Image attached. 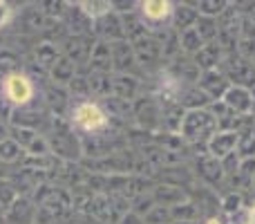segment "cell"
<instances>
[{"instance_id":"cell-14","label":"cell","mask_w":255,"mask_h":224,"mask_svg":"<svg viewBox=\"0 0 255 224\" xmlns=\"http://www.w3.org/2000/svg\"><path fill=\"white\" fill-rule=\"evenodd\" d=\"M16 198H18V193H16V189H13L11 182H9V180H0V207L7 209Z\"/></svg>"},{"instance_id":"cell-5","label":"cell","mask_w":255,"mask_h":224,"mask_svg":"<svg viewBox=\"0 0 255 224\" xmlns=\"http://www.w3.org/2000/svg\"><path fill=\"white\" fill-rule=\"evenodd\" d=\"M38 207L31 198L18 195L7 209H4V224H36Z\"/></svg>"},{"instance_id":"cell-7","label":"cell","mask_w":255,"mask_h":224,"mask_svg":"<svg viewBox=\"0 0 255 224\" xmlns=\"http://www.w3.org/2000/svg\"><path fill=\"white\" fill-rule=\"evenodd\" d=\"M63 56H67L74 65H79V63H90V54H92V45L85 43L83 36H67L65 40H63Z\"/></svg>"},{"instance_id":"cell-13","label":"cell","mask_w":255,"mask_h":224,"mask_svg":"<svg viewBox=\"0 0 255 224\" xmlns=\"http://www.w3.org/2000/svg\"><path fill=\"white\" fill-rule=\"evenodd\" d=\"M170 13V4L168 2H159V0H150V2H143V16L148 20H161Z\"/></svg>"},{"instance_id":"cell-9","label":"cell","mask_w":255,"mask_h":224,"mask_svg":"<svg viewBox=\"0 0 255 224\" xmlns=\"http://www.w3.org/2000/svg\"><path fill=\"white\" fill-rule=\"evenodd\" d=\"M25 159H27V153L11 139V137H7L4 141H0V162L2 164H7L9 168L16 171V168H22Z\"/></svg>"},{"instance_id":"cell-4","label":"cell","mask_w":255,"mask_h":224,"mask_svg":"<svg viewBox=\"0 0 255 224\" xmlns=\"http://www.w3.org/2000/svg\"><path fill=\"white\" fill-rule=\"evenodd\" d=\"M9 137L25 150L27 157H49V155H52L47 139H45V135L38 130L20 128V126H9Z\"/></svg>"},{"instance_id":"cell-18","label":"cell","mask_w":255,"mask_h":224,"mask_svg":"<svg viewBox=\"0 0 255 224\" xmlns=\"http://www.w3.org/2000/svg\"><path fill=\"white\" fill-rule=\"evenodd\" d=\"M251 224H255V211H251Z\"/></svg>"},{"instance_id":"cell-17","label":"cell","mask_w":255,"mask_h":224,"mask_svg":"<svg viewBox=\"0 0 255 224\" xmlns=\"http://www.w3.org/2000/svg\"><path fill=\"white\" fill-rule=\"evenodd\" d=\"M0 224H4V209L0 207Z\"/></svg>"},{"instance_id":"cell-11","label":"cell","mask_w":255,"mask_h":224,"mask_svg":"<svg viewBox=\"0 0 255 224\" xmlns=\"http://www.w3.org/2000/svg\"><path fill=\"white\" fill-rule=\"evenodd\" d=\"M52 22H54V20H49V18L45 16L43 11H40L38 4H34V7H27L25 11H22V25L29 27V29H34V31L47 29Z\"/></svg>"},{"instance_id":"cell-10","label":"cell","mask_w":255,"mask_h":224,"mask_svg":"<svg viewBox=\"0 0 255 224\" xmlns=\"http://www.w3.org/2000/svg\"><path fill=\"white\" fill-rule=\"evenodd\" d=\"M58 56H61V52H58V47H56V43H54V40H40V43L34 47L36 65L43 67L45 72H49V67L56 63Z\"/></svg>"},{"instance_id":"cell-6","label":"cell","mask_w":255,"mask_h":224,"mask_svg":"<svg viewBox=\"0 0 255 224\" xmlns=\"http://www.w3.org/2000/svg\"><path fill=\"white\" fill-rule=\"evenodd\" d=\"M43 103H45V108L52 112V117H58V119L65 117L67 108H72L70 99H67L65 88H61V85H54V83H47L43 88Z\"/></svg>"},{"instance_id":"cell-15","label":"cell","mask_w":255,"mask_h":224,"mask_svg":"<svg viewBox=\"0 0 255 224\" xmlns=\"http://www.w3.org/2000/svg\"><path fill=\"white\" fill-rule=\"evenodd\" d=\"M13 20V9L9 2H2L0 0V29H4V27L9 25V22Z\"/></svg>"},{"instance_id":"cell-12","label":"cell","mask_w":255,"mask_h":224,"mask_svg":"<svg viewBox=\"0 0 255 224\" xmlns=\"http://www.w3.org/2000/svg\"><path fill=\"white\" fill-rule=\"evenodd\" d=\"M108 63H112L110 47L106 43H97V47H92V54H90V65L97 72H103L108 67Z\"/></svg>"},{"instance_id":"cell-2","label":"cell","mask_w":255,"mask_h":224,"mask_svg":"<svg viewBox=\"0 0 255 224\" xmlns=\"http://www.w3.org/2000/svg\"><path fill=\"white\" fill-rule=\"evenodd\" d=\"M70 123L76 130L94 135L108 128V114L94 101H76L70 108Z\"/></svg>"},{"instance_id":"cell-3","label":"cell","mask_w":255,"mask_h":224,"mask_svg":"<svg viewBox=\"0 0 255 224\" xmlns=\"http://www.w3.org/2000/svg\"><path fill=\"white\" fill-rule=\"evenodd\" d=\"M45 139L49 144L54 157H65V159H76L79 157V148H76V137H74V128H72L70 119H58L54 117L49 130L45 132Z\"/></svg>"},{"instance_id":"cell-1","label":"cell","mask_w":255,"mask_h":224,"mask_svg":"<svg viewBox=\"0 0 255 224\" xmlns=\"http://www.w3.org/2000/svg\"><path fill=\"white\" fill-rule=\"evenodd\" d=\"M36 92H38V88H36L34 79L20 70L2 76V81H0V99H2L11 110L13 108H25V106H29V103H34L36 99H38Z\"/></svg>"},{"instance_id":"cell-8","label":"cell","mask_w":255,"mask_h":224,"mask_svg":"<svg viewBox=\"0 0 255 224\" xmlns=\"http://www.w3.org/2000/svg\"><path fill=\"white\" fill-rule=\"evenodd\" d=\"M47 76H49V83L65 88V85H70L72 81H74V76H76V65H74V63H72L67 56H63V54H61V56L56 58V63L49 67Z\"/></svg>"},{"instance_id":"cell-16","label":"cell","mask_w":255,"mask_h":224,"mask_svg":"<svg viewBox=\"0 0 255 224\" xmlns=\"http://www.w3.org/2000/svg\"><path fill=\"white\" fill-rule=\"evenodd\" d=\"M7 137H9V123L0 119V141H4Z\"/></svg>"}]
</instances>
